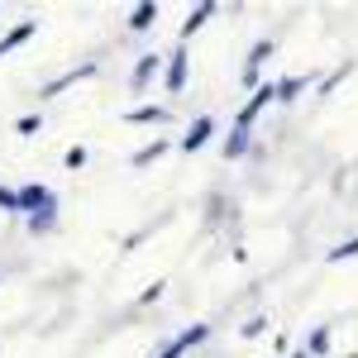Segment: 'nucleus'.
<instances>
[{
    "mask_svg": "<svg viewBox=\"0 0 358 358\" xmlns=\"http://www.w3.org/2000/svg\"><path fill=\"white\" fill-rule=\"evenodd\" d=\"M210 15H215V5H210V0H201L196 10H187V20H182V43H192V34H201Z\"/></svg>",
    "mask_w": 358,
    "mask_h": 358,
    "instance_id": "9b49d317",
    "label": "nucleus"
},
{
    "mask_svg": "<svg viewBox=\"0 0 358 358\" xmlns=\"http://www.w3.org/2000/svg\"><path fill=\"white\" fill-rule=\"evenodd\" d=\"M206 339H210V325H187V330L172 334V339H167L153 358H182V354H192L196 344H206Z\"/></svg>",
    "mask_w": 358,
    "mask_h": 358,
    "instance_id": "f03ea898",
    "label": "nucleus"
},
{
    "mask_svg": "<svg viewBox=\"0 0 358 358\" xmlns=\"http://www.w3.org/2000/svg\"><path fill=\"white\" fill-rule=\"evenodd\" d=\"M268 101H277V82H258V91H248V101L239 106L234 124H239V129H253V120H258V110H263Z\"/></svg>",
    "mask_w": 358,
    "mask_h": 358,
    "instance_id": "20e7f679",
    "label": "nucleus"
},
{
    "mask_svg": "<svg viewBox=\"0 0 358 358\" xmlns=\"http://www.w3.org/2000/svg\"><path fill=\"white\" fill-rule=\"evenodd\" d=\"M187 62H192V57H187V43H177V48L163 57V86L172 91V96L187 91Z\"/></svg>",
    "mask_w": 358,
    "mask_h": 358,
    "instance_id": "7ed1b4c3",
    "label": "nucleus"
},
{
    "mask_svg": "<svg viewBox=\"0 0 358 358\" xmlns=\"http://www.w3.org/2000/svg\"><path fill=\"white\" fill-rule=\"evenodd\" d=\"M153 24H158V0H143V5L129 10V29L134 34H143V29H153Z\"/></svg>",
    "mask_w": 358,
    "mask_h": 358,
    "instance_id": "f8f14e48",
    "label": "nucleus"
},
{
    "mask_svg": "<svg viewBox=\"0 0 358 358\" xmlns=\"http://www.w3.org/2000/svg\"><path fill=\"white\" fill-rule=\"evenodd\" d=\"M248 134H253V129H239V124L224 134V163H234V158H244V153H248Z\"/></svg>",
    "mask_w": 358,
    "mask_h": 358,
    "instance_id": "4468645a",
    "label": "nucleus"
},
{
    "mask_svg": "<svg viewBox=\"0 0 358 358\" xmlns=\"http://www.w3.org/2000/svg\"><path fill=\"white\" fill-rule=\"evenodd\" d=\"M158 296H163V282H153V287H148V292L138 296V306H153V301H158Z\"/></svg>",
    "mask_w": 358,
    "mask_h": 358,
    "instance_id": "5701e85b",
    "label": "nucleus"
},
{
    "mask_svg": "<svg viewBox=\"0 0 358 358\" xmlns=\"http://www.w3.org/2000/svg\"><path fill=\"white\" fill-rule=\"evenodd\" d=\"M306 354H310V358H325V354H330V325H315V330H310Z\"/></svg>",
    "mask_w": 358,
    "mask_h": 358,
    "instance_id": "2eb2a0df",
    "label": "nucleus"
},
{
    "mask_svg": "<svg viewBox=\"0 0 358 358\" xmlns=\"http://www.w3.org/2000/svg\"><path fill=\"white\" fill-rule=\"evenodd\" d=\"M20 215H24V224H29L34 239L53 234L57 229V196H53V187H43V182L20 187Z\"/></svg>",
    "mask_w": 358,
    "mask_h": 358,
    "instance_id": "f257e3e1",
    "label": "nucleus"
},
{
    "mask_svg": "<svg viewBox=\"0 0 358 358\" xmlns=\"http://www.w3.org/2000/svg\"><path fill=\"white\" fill-rule=\"evenodd\" d=\"M273 57V38H258L253 48H248V57H244V86L248 91H258V77H263V62Z\"/></svg>",
    "mask_w": 358,
    "mask_h": 358,
    "instance_id": "423d86ee",
    "label": "nucleus"
},
{
    "mask_svg": "<svg viewBox=\"0 0 358 358\" xmlns=\"http://www.w3.org/2000/svg\"><path fill=\"white\" fill-rule=\"evenodd\" d=\"M263 330H268V315H253V320H248V325H244L239 334H244V339H258Z\"/></svg>",
    "mask_w": 358,
    "mask_h": 358,
    "instance_id": "412c9836",
    "label": "nucleus"
},
{
    "mask_svg": "<svg viewBox=\"0 0 358 358\" xmlns=\"http://www.w3.org/2000/svg\"><path fill=\"white\" fill-rule=\"evenodd\" d=\"M158 72H163V57H158V53H143L134 62V72H129V91H148V82H153Z\"/></svg>",
    "mask_w": 358,
    "mask_h": 358,
    "instance_id": "6e6552de",
    "label": "nucleus"
},
{
    "mask_svg": "<svg viewBox=\"0 0 358 358\" xmlns=\"http://www.w3.org/2000/svg\"><path fill=\"white\" fill-rule=\"evenodd\" d=\"M349 72H354V62H344V67H334L330 77H325V86H320V96H330L334 86H339V82H344V77H349Z\"/></svg>",
    "mask_w": 358,
    "mask_h": 358,
    "instance_id": "a211bd4d",
    "label": "nucleus"
},
{
    "mask_svg": "<svg viewBox=\"0 0 358 358\" xmlns=\"http://www.w3.org/2000/svg\"><path fill=\"white\" fill-rule=\"evenodd\" d=\"M344 258H358V234H354V239H344V244H334L330 253H325V263H344Z\"/></svg>",
    "mask_w": 358,
    "mask_h": 358,
    "instance_id": "f3484780",
    "label": "nucleus"
},
{
    "mask_svg": "<svg viewBox=\"0 0 358 358\" xmlns=\"http://www.w3.org/2000/svg\"><path fill=\"white\" fill-rule=\"evenodd\" d=\"M167 148H172V138H153V143H143V148H134V158H129V167H148L158 163Z\"/></svg>",
    "mask_w": 358,
    "mask_h": 358,
    "instance_id": "ddd939ff",
    "label": "nucleus"
},
{
    "mask_svg": "<svg viewBox=\"0 0 358 358\" xmlns=\"http://www.w3.org/2000/svg\"><path fill=\"white\" fill-rule=\"evenodd\" d=\"M0 210H10V215H20V192H10V187H0Z\"/></svg>",
    "mask_w": 358,
    "mask_h": 358,
    "instance_id": "aec40b11",
    "label": "nucleus"
},
{
    "mask_svg": "<svg viewBox=\"0 0 358 358\" xmlns=\"http://www.w3.org/2000/svg\"><path fill=\"white\" fill-rule=\"evenodd\" d=\"M34 34H38V20H20V24L10 29V34H0V57H10L15 48H20V43H29Z\"/></svg>",
    "mask_w": 358,
    "mask_h": 358,
    "instance_id": "9d476101",
    "label": "nucleus"
},
{
    "mask_svg": "<svg viewBox=\"0 0 358 358\" xmlns=\"http://www.w3.org/2000/svg\"><path fill=\"white\" fill-rule=\"evenodd\" d=\"M301 91H306V77H282L277 82V101H296Z\"/></svg>",
    "mask_w": 358,
    "mask_h": 358,
    "instance_id": "dca6fc26",
    "label": "nucleus"
},
{
    "mask_svg": "<svg viewBox=\"0 0 358 358\" xmlns=\"http://www.w3.org/2000/svg\"><path fill=\"white\" fill-rule=\"evenodd\" d=\"M96 67H101V62H96V57H91V62H82V67H72V72H62V77H53V82L43 86V91H38V96H43V101H48V96H57V91H67V86L86 82V77H96Z\"/></svg>",
    "mask_w": 358,
    "mask_h": 358,
    "instance_id": "0eeeda50",
    "label": "nucleus"
},
{
    "mask_svg": "<svg viewBox=\"0 0 358 358\" xmlns=\"http://www.w3.org/2000/svg\"><path fill=\"white\" fill-rule=\"evenodd\" d=\"M124 120H129V124H167L172 110H167V106H153V101H143V106H129Z\"/></svg>",
    "mask_w": 358,
    "mask_h": 358,
    "instance_id": "1a4fd4ad",
    "label": "nucleus"
},
{
    "mask_svg": "<svg viewBox=\"0 0 358 358\" xmlns=\"http://www.w3.org/2000/svg\"><path fill=\"white\" fill-rule=\"evenodd\" d=\"M210 134H215V120H210V115H201V120L187 124V134L177 138V148H182V153H201V148L210 143Z\"/></svg>",
    "mask_w": 358,
    "mask_h": 358,
    "instance_id": "39448f33",
    "label": "nucleus"
},
{
    "mask_svg": "<svg viewBox=\"0 0 358 358\" xmlns=\"http://www.w3.org/2000/svg\"><path fill=\"white\" fill-rule=\"evenodd\" d=\"M292 358H310V354H306V349H301V354H292Z\"/></svg>",
    "mask_w": 358,
    "mask_h": 358,
    "instance_id": "b1692460",
    "label": "nucleus"
},
{
    "mask_svg": "<svg viewBox=\"0 0 358 358\" xmlns=\"http://www.w3.org/2000/svg\"><path fill=\"white\" fill-rule=\"evenodd\" d=\"M62 163L72 167V172H77V167H86V148H82V143H72V148L62 153Z\"/></svg>",
    "mask_w": 358,
    "mask_h": 358,
    "instance_id": "6ab92c4d",
    "label": "nucleus"
},
{
    "mask_svg": "<svg viewBox=\"0 0 358 358\" xmlns=\"http://www.w3.org/2000/svg\"><path fill=\"white\" fill-rule=\"evenodd\" d=\"M15 129H20V134H38V129H43V120H38V115H24Z\"/></svg>",
    "mask_w": 358,
    "mask_h": 358,
    "instance_id": "4be33fe9",
    "label": "nucleus"
}]
</instances>
